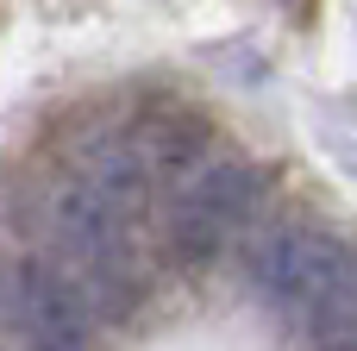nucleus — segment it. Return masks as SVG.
<instances>
[{"label":"nucleus","instance_id":"1","mask_svg":"<svg viewBox=\"0 0 357 351\" xmlns=\"http://www.w3.org/2000/svg\"><path fill=\"white\" fill-rule=\"evenodd\" d=\"M257 295L320 339L357 333V245L320 226H282L257 245L251 257Z\"/></svg>","mask_w":357,"mask_h":351},{"label":"nucleus","instance_id":"2","mask_svg":"<svg viewBox=\"0 0 357 351\" xmlns=\"http://www.w3.org/2000/svg\"><path fill=\"white\" fill-rule=\"evenodd\" d=\"M257 201H264V176H257L251 163H238V157L201 163V170L176 188V207H169V251H176L182 264L220 257V251L238 239V226L257 214Z\"/></svg>","mask_w":357,"mask_h":351},{"label":"nucleus","instance_id":"3","mask_svg":"<svg viewBox=\"0 0 357 351\" xmlns=\"http://www.w3.org/2000/svg\"><path fill=\"white\" fill-rule=\"evenodd\" d=\"M0 320L25 351H82L88 345V308L82 295L38 257L0 270Z\"/></svg>","mask_w":357,"mask_h":351},{"label":"nucleus","instance_id":"4","mask_svg":"<svg viewBox=\"0 0 357 351\" xmlns=\"http://www.w3.org/2000/svg\"><path fill=\"white\" fill-rule=\"evenodd\" d=\"M119 144H126V157H132L151 182L188 176V170L201 163V151H207V119H201V113H144V119H132V126L119 132Z\"/></svg>","mask_w":357,"mask_h":351},{"label":"nucleus","instance_id":"5","mask_svg":"<svg viewBox=\"0 0 357 351\" xmlns=\"http://www.w3.org/2000/svg\"><path fill=\"white\" fill-rule=\"evenodd\" d=\"M320 351H357V333H339V339H320Z\"/></svg>","mask_w":357,"mask_h":351}]
</instances>
